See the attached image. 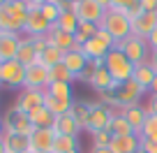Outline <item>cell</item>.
I'll list each match as a JSON object with an SVG mask.
<instances>
[{
  "instance_id": "6da1fadb",
  "label": "cell",
  "mask_w": 157,
  "mask_h": 153,
  "mask_svg": "<svg viewBox=\"0 0 157 153\" xmlns=\"http://www.w3.org/2000/svg\"><path fill=\"white\" fill-rule=\"evenodd\" d=\"M99 28H104L109 35L113 37L116 44H120L123 40H127L129 35H132V21L127 19V14L118 10H106L104 19L99 21Z\"/></svg>"
},
{
  "instance_id": "7a4b0ae2",
  "label": "cell",
  "mask_w": 157,
  "mask_h": 153,
  "mask_svg": "<svg viewBox=\"0 0 157 153\" xmlns=\"http://www.w3.org/2000/svg\"><path fill=\"white\" fill-rule=\"evenodd\" d=\"M104 67L109 70V74H111L118 84L129 81V79H132V74H134V65L129 63V58L118 49V46H113V49L106 54V58H104Z\"/></svg>"
},
{
  "instance_id": "3957f363",
  "label": "cell",
  "mask_w": 157,
  "mask_h": 153,
  "mask_svg": "<svg viewBox=\"0 0 157 153\" xmlns=\"http://www.w3.org/2000/svg\"><path fill=\"white\" fill-rule=\"evenodd\" d=\"M116 46H118L120 51H123L125 56H127L132 65L148 63V60H150V56H152L148 40H143V37H139V35H129L127 40H123L120 44H116Z\"/></svg>"
},
{
  "instance_id": "277c9868",
  "label": "cell",
  "mask_w": 157,
  "mask_h": 153,
  "mask_svg": "<svg viewBox=\"0 0 157 153\" xmlns=\"http://www.w3.org/2000/svg\"><path fill=\"white\" fill-rule=\"evenodd\" d=\"M113 46H116L113 37L104 28H97L95 37L83 44V54H86V58H88V60H104V58H106V54L113 49Z\"/></svg>"
},
{
  "instance_id": "5b68a950",
  "label": "cell",
  "mask_w": 157,
  "mask_h": 153,
  "mask_svg": "<svg viewBox=\"0 0 157 153\" xmlns=\"http://www.w3.org/2000/svg\"><path fill=\"white\" fill-rule=\"evenodd\" d=\"M88 86L97 93H106V91H118V81L113 79L109 70L104 67V60H90V79Z\"/></svg>"
},
{
  "instance_id": "8992f818",
  "label": "cell",
  "mask_w": 157,
  "mask_h": 153,
  "mask_svg": "<svg viewBox=\"0 0 157 153\" xmlns=\"http://www.w3.org/2000/svg\"><path fill=\"white\" fill-rule=\"evenodd\" d=\"M146 93H148L146 88H141L134 79H129V81H125V84L118 86V91H113L116 107H118V109L134 107V104H139V100H143V95H146Z\"/></svg>"
},
{
  "instance_id": "52a82bcc",
  "label": "cell",
  "mask_w": 157,
  "mask_h": 153,
  "mask_svg": "<svg viewBox=\"0 0 157 153\" xmlns=\"http://www.w3.org/2000/svg\"><path fill=\"white\" fill-rule=\"evenodd\" d=\"M0 81L7 88H23L25 81V65H21L19 60H10V63L0 65Z\"/></svg>"
},
{
  "instance_id": "ba28073f",
  "label": "cell",
  "mask_w": 157,
  "mask_h": 153,
  "mask_svg": "<svg viewBox=\"0 0 157 153\" xmlns=\"http://www.w3.org/2000/svg\"><path fill=\"white\" fill-rule=\"evenodd\" d=\"M44 104V91H33V88H23L19 95H16V102H14V111L19 114H25L28 116L33 109L42 107Z\"/></svg>"
},
{
  "instance_id": "9c48e42d",
  "label": "cell",
  "mask_w": 157,
  "mask_h": 153,
  "mask_svg": "<svg viewBox=\"0 0 157 153\" xmlns=\"http://www.w3.org/2000/svg\"><path fill=\"white\" fill-rule=\"evenodd\" d=\"M51 84V77H49V67L44 65H28L25 67V81H23V88H33V91H46V86Z\"/></svg>"
},
{
  "instance_id": "30bf717a",
  "label": "cell",
  "mask_w": 157,
  "mask_h": 153,
  "mask_svg": "<svg viewBox=\"0 0 157 153\" xmlns=\"http://www.w3.org/2000/svg\"><path fill=\"white\" fill-rule=\"evenodd\" d=\"M113 119V111L99 102H90V119H88V132H99V130H109V123Z\"/></svg>"
},
{
  "instance_id": "8fae6325",
  "label": "cell",
  "mask_w": 157,
  "mask_h": 153,
  "mask_svg": "<svg viewBox=\"0 0 157 153\" xmlns=\"http://www.w3.org/2000/svg\"><path fill=\"white\" fill-rule=\"evenodd\" d=\"M56 132L51 128H35L30 135V153H51Z\"/></svg>"
},
{
  "instance_id": "7c38bea8",
  "label": "cell",
  "mask_w": 157,
  "mask_h": 153,
  "mask_svg": "<svg viewBox=\"0 0 157 153\" xmlns=\"http://www.w3.org/2000/svg\"><path fill=\"white\" fill-rule=\"evenodd\" d=\"M21 37L23 35L0 30V65L10 63V60H16V54H19V46H21Z\"/></svg>"
},
{
  "instance_id": "4fadbf2b",
  "label": "cell",
  "mask_w": 157,
  "mask_h": 153,
  "mask_svg": "<svg viewBox=\"0 0 157 153\" xmlns=\"http://www.w3.org/2000/svg\"><path fill=\"white\" fill-rule=\"evenodd\" d=\"M49 30H51V23L44 19L42 12L39 10H30L28 12L23 35H28V37H42V35H49Z\"/></svg>"
},
{
  "instance_id": "5bb4252c",
  "label": "cell",
  "mask_w": 157,
  "mask_h": 153,
  "mask_svg": "<svg viewBox=\"0 0 157 153\" xmlns=\"http://www.w3.org/2000/svg\"><path fill=\"white\" fill-rule=\"evenodd\" d=\"M104 14H106V10H102L95 0H83V2H78V5H76L78 21H88V23L99 26V21L104 19Z\"/></svg>"
},
{
  "instance_id": "9a60e30c",
  "label": "cell",
  "mask_w": 157,
  "mask_h": 153,
  "mask_svg": "<svg viewBox=\"0 0 157 153\" xmlns=\"http://www.w3.org/2000/svg\"><path fill=\"white\" fill-rule=\"evenodd\" d=\"M157 30V12H143L136 21H132V35H139L143 40H148Z\"/></svg>"
},
{
  "instance_id": "2e32d148",
  "label": "cell",
  "mask_w": 157,
  "mask_h": 153,
  "mask_svg": "<svg viewBox=\"0 0 157 153\" xmlns=\"http://www.w3.org/2000/svg\"><path fill=\"white\" fill-rule=\"evenodd\" d=\"M2 144H5L7 153H30V137H23V135L10 132V130H2Z\"/></svg>"
},
{
  "instance_id": "e0dca14e",
  "label": "cell",
  "mask_w": 157,
  "mask_h": 153,
  "mask_svg": "<svg viewBox=\"0 0 157 153\" xmlns=\"http://www.w3.org/2000/svg\"><path fill=\"white\" fill-rule=\"evenodd\" d=\"M63 65L69 70V72H72L74 79H76L78 74H81V72H83V70L90 65V60L86 58L83 51H76V49H74V51H67V54L63 56Z\"/></svg>"
},
{
  "instance_id": "ac0fdd59",
  "label": "cell",
  "mask_w": 157,
  "mask_h": 153,
  "mask_svg": "<svg viewBox=\"0 0 157 153\" xmlns=\"http://www.w3.org/2000/svg\"><path fill=\"white\" fill-rule=\"evenodd\" d=\"M51 130H53L58 137H76V135H78V125H76V121H74L72 111L63 114V116H56Z\"/></svg>"
},
{
  "instance_id": "d6986e66",
  "label": "cell",
  "mask_w": 157,
  "mask_h": 153,
  "mask_svg": "<svg viewBox=\"0 0 157 153\" xmlns=\"http://www.w3.org/2000/svg\"><path fill=\"white\" fill-rule=\"evenodd\" d=\"M46 40H49V44H53L56 49H60L63 54L76 49V40H74V35H67V33H63V30L53 28V26H51L49 35H46Z\"/></svg>"
},
{
  "instance_id": "ffe728a7",
  "label": "cell",
  "mask_w": 157,
  "mask_h": 153,
  "mask_svg": "<svg viewBox=\"0 0 157 153\" xmlns=\"http://www.w3.org/2000/svg\"><path fill=\"white\" fill-rule=\"evenodd\" d=\"M125 116V121L129 123V128L134 130V135H141L143 130V123H146V109L141 107V104H134V107H125L123 111H120Z\"/></svg>"
},
{
  "instance_id": "44dd1931",
  "label": "cell",
  "mask_w": 157,
  "mask_h": 153,
  "mask_svg": "<svg viewBox=\"0 0 157 153\" xmlns=\"http://www.w3.org/2000/svg\"><path fill=\"white\" fill-rule=\"evenodd\" d=\"M155 67L150 65V60L148 63H139V65H134V74H132V79L136 81L141 88H146V91H150V86H152V81H155Z\"/></svg>"
},
{
  "instance_id": "7402d4cb",
  "label": "cell",
  "mask_w": 157,
  "mask_h": 153,
  "mask_svg": "<svg viewBox=\"0 0 157 153\" xmlns=\"http://www.w3.org/2000/svg\"><path fill=\"white\" fill-rule=\"evenodd\" d=\"M111 153H134L139 151V135H125V137H113L109 144Z\"/></svg>"
},
{
  "instance_id": "603a6c76",
  "label": "cell",
  "mask_w": 157,
  "mask_h": 153,
  "mask_svg": "<svg viewBox=\"0 0 157 153\" xmlns=\"http://www.w3.org/2000/svg\"><path fill=\"white\" fill-rule=\"evenodd\" d=\"M37 49H35V44H33V37H28V35H23L21 37V46H19V54H16V60H19L21 65H35L37 63Z\"/></svg>"
},
{
  "instance_id": "cb8c5ba5",
  "label": "cell",
  "mask_w": 157,
  "mask_h": 153,
  "mask_svg": "<svg viewBox=\"0 0 157 153\" xmlns=\"http://www.w3.org/2000/svg\"><path fill=\"white\" fill-rule=\"evenodd\" d=\"M28 119H30V123H33V128H51L53 121H56V116L42 104V107L33 109V111L28 114Z\"/></svg>"
},
{
  "instance_id": "d4e9b609",
  "label": "cell",
  "mask_w": 157,
  "mask_h": 153,
  "mask_svg": "<svg viewBox=\"0 0 157 153\" xmlns=\"http://www.w3.org/2000/svg\"><path fill=\"white\" fill-rule=\"evenodd\" d=\"M72 100H60V98H53V95L44 93V107L49 109L53 116H63V114H69L72 111Z\"/></svg>"
},
{
  "instance_id": "484cf974",
  "label": "cell",
  "mask_w": 157,
  "mask_h": 153,
  "mask_svg": "<svg viewBox=\"0 0 157 153\" xmlns=\"http://www.w3.org/2000/svg\"><path fill=\"white\" fill-rule=\"evenodd\" d=\"M63 56H65V54H63L60 49H56L53 44H49L44 51H42V54L37 56V63L51 70V67H56V65H60V63H63Z\"/></svg>"
},
{
  "instance_id": "4316f807",
  "label": "cell",
  "mask_w": 157,
  "mask_h": 153,
  "mask_svg": "<svg viewBox=\"0 0 157 153\" xmlns=\"http://www.w3.org/2000/svg\"><path fill=\"white\" fill-rule=\"evenodd\" d=\"M53 28L63 30V33H67V35H74L76 28H78V16L74 14V12H60L58 21L53 23Z\"/></svg>"
},
{
  "instance_id": "83f0119b",
  "label": "cell",
  "mask_w": 157,
  "mask_h": 153,
  "mask_svg": "<svg viewBox=\"0 0 157 153\" xmlns=\"http://www.w3.org/2000/svg\"><path fill=\"white\" fill-rule=\"evenodd\" d=\"M72 116L81 130H88V119H90V102H74L72 104Z\"/></svg>"
},
{
  "instance_id": "f1b7e54d",
  "label": "cell",
  "mask_w": 157,
  "mask_h": 153,
  "mask_svg": "<svg viewBox=\"0 0 157 153\" xmlns=\"http://www.w3.org/2000/svg\"><path fill=\"white\" fill-rule=\"evenodd\" d=\"M44 93L53 95V98H60V100H72L74 102V91H72V84H65V81H51L46 86Z\"/></svg>"
},
{
  "instance_id": "f546056e",
  "label": "cell",
  "mask_w": 157,
  "mask_h": 153,
  "mask_svg": "<svg viewBox=\"0 0 157 153\" xmlns=\"http://www.w3.org/2000/svg\"><path fill=\"white\" fill-rule=\"evenodd\" d=\"M109 132H111L113 137H125V135H134V130L129 128V123L125 121L123 114H113L111 123H109Z\"/></svg>"
},
{
  "instance_id": "4dcf8cb0",
  "label": "cell",
  "mask_w": 157,
  "mask_h": 153,
  "mask_svg": "<svg viewBox=\"0 0 157 153\" xmlns=\"http://www.w3.org/2000/svg\"><path fill=\"white\" fill-rule=\"evenodd\" d=\"M51 153H78V139L76 137H58L56 135Z\"/></svg>"
},
{
  "instance_id": "1f68e13d",
  "label": "cell",
  "mask_w": 157,
  "mask_h": 153,
  "mask_svg": "<svg viewBox=\"0 0 157 153\" xmlns=\"http://www.w3.org/2000/svg\"><path fill=\"white\" fill-rule=\"evenodd\" d=\"M49 77H51V81H65V84H72V81H76V79L72 77V72H69V70L65 67L63 63L56 65V67H51V70H49Z\"/></svg>"
},
{
  "instance_id": "d6a6232c",
  "label": "cell",
  "mask_w": 157,
  "mask_h": 153,
  "mask_svg": "<svg viewBox=\"0 0 157 153\" xmlns=\"http://www.w3.org/2000/svg\"><path fill=\"white\" fill-rule=\"evenodd\" d=\"M113 135L109 130H99V132H93V148H109Z\"/></svg>"
},
{
  "instance_id": "836d02e7",
  "label": "cell",
  "mask_w": 157,
  "mask_h": 153,
  "mask_svg": "<svg viewBox=\"0 0 157 153\" xmlns=\"http://www.w3.org/2000/svg\"><path fill=\"white\" fill-rule=\"evenodd\" d=\"M139 137H157V114H148Z\"/></svg>"
},
{
  "instance_id": "e575fe53",
  "label": "cell",
  "mask_w": 157,
  "mask_h": 153,
  "mask_svg": "<svg viewBox=\"0 0 157 153\" xmlns=\"http://www.w3.org/2000/svg\"><path fill=\"white\" fill-rule=\"evenodd\" d=\"M139 5H141V0H111V10H118V12H123V14L136 10Z\"/></svg>"
},
{
  "instance_id": "d590c367",
  "label": "cell",
  "mask_w": 157,
  "mask_h": 153,
  "mask_svg": "<svg viewBox=\"0 0 157 153\" xmlns=\"http://www.w3.org/2000/svg\"><path fill=\"white\" fill-rule=\"evenodd\" d=\"M39 12H42V14H44V19L49 21L51 26L56 23V21H58V16H60V10L56 5H51V2H46V5H42L39 7Z\"/></svg>"
},
{
  "instance_id": "8d00e7d4",
  "label": "cell",
  "mask_w": 157,
  "mask_h": 153,
  "mask_svg": "<svg viewBox=\"0 0 157 153\" xmlns=\"http://www.w3.org/2000/svg\"><path fill=\"white\" fill-rule=\"evenodd\" d=\"M139 148L143 153H157V137H139Z\"/></svg>"
},
{
  "instance_id": "74e56055",
  "label": "cell",
  "mask_w": 157,
  "mask_h": 153,
  "mask_svg": "<svg viewBox=\"0 0 157 153\" xmlns=\"http://www.w3.org/2000/svg\"><path fill=\"white\" fill-rule=\"evenodd\" d=\"M33 44H35V49H37V54H42V51L49 46V40H46V35H42V37H33Z\"/></svg>"
},
{
  "instance_id": "f35d334b",
  "label": "cell",
  "mask_w": 157,
  "mask_h": 153,
  "mask_svg": "<svg viewBox=\"0 0 157 153\" xmlns=\"http://www.w3.org/2000/svg\"><path fill=\"white\" fill-rule=\"evenodd\" d=\"M146 114H157V95H150V100L146 102Z\"/></svg>"
},
{
  "instance_id": "ab89813d",
  "label": "cell",
  "mask_w": 157,
  "mask_h": 153,
  "mask_svg": "<svg viewBox=\"0 0 157 153\" xmlns=\"http://www.w3.org/2000/svg\"><path fill=\"white\" fill-rule=\"evenodd\" d=\"M141 7L146 12H157V0H141Z\"/></svg>"
},
{
  "instance_id": "60d3db41",
  "label": "cell",
  "mask_w": 157,
  "mask_h": 153,
  "mask_svg": "<svg viewBox=\"0 0 157 153\" xmlns=\"http://www.w3.org/2000/svg\"><path fill=\"white\" fill-rule=\"evenodd\" d=\"M46 2H49V0H28V7L30 10H39V7L46 5Z\"/></svg>"
},
{
  "instance_id": "b9f144b4",
  "label": "cell",
  "mask_w": 157,
  "mask_h": 153,
  "mask_svg": "<svg viewBox=\"0 0 157 153\" xmlns=\"http://www.w3.org/2000/svg\"><path fill=\"white\" fill-rule=\"evenodd\" d=\"M148 44H150V51H157V30L148 37Z\"/></svg>"
},
{
  "instance_id": "7bdbcfd3",
  "label": "cell",
  "mask_w": 157,
  "mask_h": 153,
  "mask_svg": "<svg viewBox=\"0 0 157 153\" xmlns=\"http://www.w3.org/2000/svg\"><path fill=\"white\" fill-rule=\"evenodd\" d=\"M95 2H97L102 10H111V0H95Z\"/></svg>"
},
{
  "instance_id": "ee69618b",
  "label": "cell",
  "mask_w": 157,
  "mask_h": 153,
  "mask_svg": "<svg viewBox=\"0 0 157 153\" xmlns=\"http://www.w3.org/2000/svg\"><path fill=\"white\" fill-rule=\"evenodd\" d=\"M150 95H157V74H155V81H152V86H150V91H148Z\"/></svg>"
},
{
  "instance_id": "f6af8a7d",
  "label": "cell",
  "mask_w": 157,
  "mask_h": 153,
  "mask_svg": "<svg viewBox=\"0 0 157 153\" xmlns=\"http://www.w3.org/2000/svg\"><path fill=\"white\" fill-rule=\"evenodd\" d=\"M150 65L155 67V72H157V51H152V56H150Z\"/></svg>"
},
{
  "instance_id": "bcb514c9",
  "label": "cell",
  "mask_w": 157,
  "mask_h": 153,
  "mask_svg": "<svg viewBox=\"0 0 157 153\" xmlns=\"http://www.w3.org/2000/svg\"><path fill=\"white\" fill-rule=\"evenodd\" d=\"M90 153H111V151H109V148H93Z\"/></svg>"
},
{
  "instance_id": "7dc6e473",
  "label": "cell",
  "mask_w": 157,
  "mask_h": 153,
  "mask_svg": "<svg viewBox=\"0 0 157 153\" xmlns=\"http://www.w3.org/2000/svg\"><path fill=\"white\" fill-rule=\"evenodd\" d=\"M49 2H51V5H56V7H58V10H60V5H63L65 0H49Z\"/></svg>"
},
{
  "instance_id": "c3c4849f",
  "label": "cell",
  "mask_w": 157,
  "mask_h": 153,
  "mask_svg": "<svg viewBox=\"0 0 157 153\" xmlns=\"http://www.w3.org/2000/svg\"><path fill=\"white\" fill-rule=\"evenodd\" d=\"M0 153H7V151H5V144H2V139H0Z\"/></svg>"
},
{
  "instance_id": "681fc988",
  "label": "cell",
  "mask_w": 157,
  "mask_h": 153,
  "mask_svg": "<svg viewBox=\"0 0 157 153\" xmlns=\"http://www.w3.org/2000/svg\"><path fill=\"white\" fill-rule=\"evenodd\" d=\"M7 2H10V0H0V7H5V5H7Z\"/></svg>"
},
{
  "instance_id": "f907efd6",
  "label": "cell",
  "mask_w": 157,
  "mask_h": 153,
  "mask_svg": "<svg viewBox=\"0 0 157 153\" xmlns=\"http://www.w3.org/2000/svg\"><path fill=\"white\" fill-rule=\"evenodd\" d=\"M0 137H2V121H0Z\"/></svg>"
},
{
  "instance_id": "816d5d0a",
  "label": "cell",
  "mask_w": 157,
  "mask_h": 153,
  "mask_svg": "<svg viewBox=\"0 0 157 153\" xmlns=\"http://www.w3.org/2000/svg\"><path fill=\"white\" fill-rule=\"evenodd\" d=\"M72 2H83V0H72Z\"/></svg>"
},
{
  "instance_id": "f5cc1de1",
  "label": "cell",
  "mask_w": 157,
  "mask_h": 153,
  "mask_svg": "<svg viewBox=\"0 0 157 153\" xmlns=\"http://www.w3.org/2000/svg\"><path fill=\"white\" fill-rule=\"evenodd\" d=\"M134 153H143V151H141V148H139V151H134Z\"/></svg>"
},
{
  "instance_id": "db71d44e",
  "label": "cell",
  "mask_w": 157,
  "mask_h": 153,
  "mask_svg": "<svg viewBox=\"0 0 157 153\" xmlns=\"http://www.w3.org/2000/svg\"><path fill=\"white\" fill-rule=\"evenodd\" d=\"M0 86H2V81H0Z\"/></svg>"
}]
</instances>
